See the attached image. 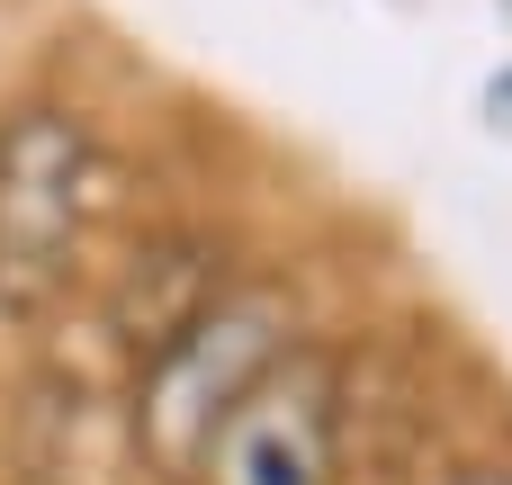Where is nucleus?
<instances>
[{
  "label": "nucleus",
  "mask_w": 512,
  "mask_h": 485,
  "mask_svg": "<svg viewBox=\"0 0 512 485\" xmlns=\"http://www.w3.org/2000/svg\"><path fill=\"white\" fill-rule=\"evenodd\" d=\"M108 216V144L81 99L18 90L0 108V324L45 333L90 288V243Z\"/></svg>",
  "instance_id": "nucleus-1"
},
{
  "label": "nucleus",
  "mask_w": 512,
  "mask_h": 485,
  "mask_svg": "<svg viewBox=\"0 0 512 485\" xmlns=\"http://www.w3.org/2000/svg\"><path fill=\"white\" fill-rule=\"evenodd\" d=\"M306 297L288 270H243L198 324H180L144 369H126V441L153 485H189L216 423L306 342Z\"/></svg>",
  "instance_id": "nucleus-2"
},
{
  "label": "nucleus",
  "mask_w": 512,
  "mask_h": 485,
  "mask_svg": "<svg viewBox=\"0 0 512 485\" xmlns=\"http://www.w3.org/2000/svg\"><path fill=\"white\" fill-rule=\"evenodd\" d=\"M360 432V342L306 333L207 441L189 485H351Z\"/></svg>",
  "instance_id": "nucleus-3"
},
{
  "label": "nucleus",
  "mask_w": 512,
  "mask_h": 485,
  "mask_svg": "<svg viewBox=\"0 0 512 485\" xmlns=\"http://www.w3.org/2000/svg\"><path fill=\"white\" fill-rule=\"evenodd\" d=\"M252 261H234V234L225 225H153L108 279H99V324H108V342H117V360L126 369H144L180 324H198L234 279H243Z\"/></svg>",
  "instance_id": "nucleus-4"
},
{
  "label": "nucleus",
  "mask_w": 512,
  "mask_h": 485,
  "mask_svg": "<svg viewBox=\"0 0 512 485\" xmlns=\"http://www.w3.org/2000/svg\"><path fill=\"white\" fill-rule=\"evenodd\" d=\"M423 485H512V450H468V459H441Z\"/></svg>",
  "instance_id": "nucleus-5"
},
{
  "label": "nucleus",
  "mask_w": 512,
  "mask_h": 485,
  "mask_svg": "<svg viewBox=\"0 0 512 485\" xmlns=\"http://www.w3.org/2000/svg\"><path fill=\"white\" fill-rule=\"evenodd\" d=\"M495 9H504V18H512V0H495Z\"/></svg>",
  "instance_id": "nucleus-6"
}]
</instances>
